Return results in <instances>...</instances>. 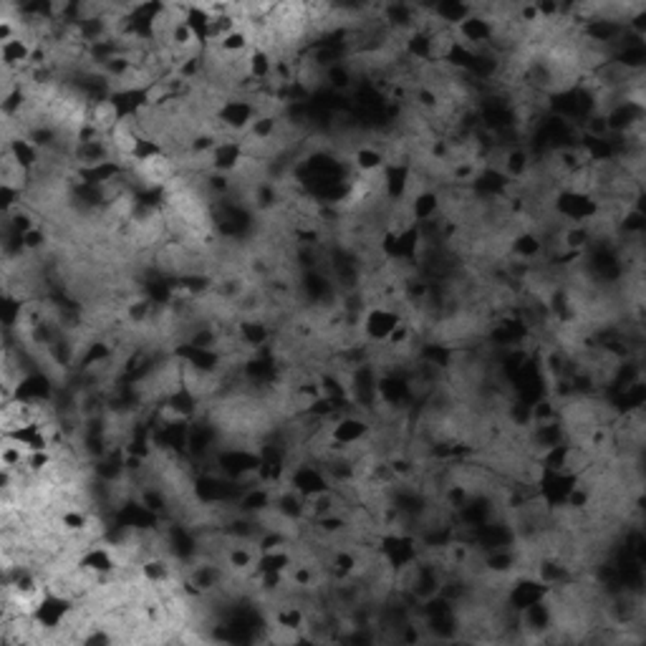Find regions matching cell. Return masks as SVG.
<instances>
[{
    "label": "cell",
    "mask_w": 646,
    "mask_h": 646,
    "mask_svg": "<svg viewBox=\"0 0 646 646\" xmlns=\"http://www.w3.org/2000/svg\"><path fill=\"white\" fill-rule=\"evenodd\" d=\"M31 179H34L31 170L26 164H20L11 149L0 152V187L23 194L31 187Z\"/></svg>",
    "instance_id": "1"
},
{
    "label": "cell",
    "mask_w": 646,
    "mask_h": 646,
    "mask_svg": "<svg viewBox=\"0 0 646 646\" xmlns=\"http://www.w3.org/2000/svg\"><path fill=\"white\" fill-rule=\"evenodd\" d=\"M122 109L114 102V96L96 99V102H91V106H88V126L96 129V132H102V134H109L117 124L122 122Z\"/></svg>",
    "instance_id": "2"
}]
</instances>
